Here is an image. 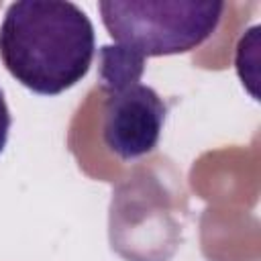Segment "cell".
Masks as SVG:
<instances>
[{
	"label": "cell",
	"mask_w": 261,
	"mask_h": 261,
	"mask_svg": "<svg viewBox=\"0 0 261 261\" xmlns=\"http://www.w3.org/2000/svg\"><path fill=\"white\" fill-rule=\"evenodd\" d=\"M145 59L118 47L104 45L98 53V82L106 94L102 137L122 161L151 153L161 137L167 104L141 82Z\"/></svg>",
	"instance_id": "cell-2"
},
{
	"label": "cell",
	"mask_w": 261,
	"mask_h": 261,
	"mask_svg": "<svg viewBox=\"0 0 261 261\" xmlns=\"http://www.w3.org/2000/svg\"><path fill=\"white\" fill-rule=\"evenodd\" d=\"M96 35L73 2H12L0 24V59L24 88L57 96L90 71Z\"/></svg>",
	"instance_id": "cell-1"
},
{
	"label": "cell",
	"mask_w": 261,
	"mask_h": 261,
	"mask_svg": "<svg viewBox=\"0 0 261 261\" xmlns=\"http://www.w3.org/2000/svg\"><path fill=\"white\" fill-rule=\"evenodd\" d=\"M114 43L139 57L188 53L216 31L222 2H151L108 0L98 4Z\"/></svg>",
	"instance_id": "cell-3"
},
{
	"label": "cell",
	"mask_w": 261,
	"mask_h": 261,
	"mask_svg": "<svg viewBox=\"0 0 261 261\" xmlns=\"http://www.w3.org/2000/svg\"><path fill=\"white\" fill-rule=\"evenodd\" d=\"M10 124H12L10 110H8L6 100H4V94H2V90H0V153H2L4 147H6L8 133H10Z\"/></svg>",
	"instance_id": "cell-4"
}]
</instances>
